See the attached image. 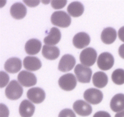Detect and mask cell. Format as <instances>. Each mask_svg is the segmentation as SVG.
Instances as JSON below:
<instances>
[{"instance_id": "9", "label": "cell", "mask_w": 124, "mask_h": 117, "mask_svg": "<svg viewBox=\"0 0 124 117\" xmlns=\"http://www.w3.org/2000/svg\"><path fill=\"white\" fill-rule=\"evenodd\" d=\"M73 108L78 115L82 117L89 116L93 110L92 106L88 102L82 100H78L74 102Z\"/></svg>"}, {"instance_id": "22", "label": "cell", "mask_w": 124, "mask_h": 117, "mask_svg": "<svg viewBox=\"0 0 124 117\" xmlns=\"http://www.w3.org/2000/svg\"><path fill=\"white\" fill-rule=\"evenodd\" d=\"M92 80L93 85L96 87L102 88L108 84V78L105 73L102 71H98L93 74Z\"/></svg>"}, {"instance_id": "32", "label": "cell", "mask_w": 124, "mask_h": 117, "mask_svg": "<svg viewBox=\"0 0 124 117\" xmlns=\"http://www.w3.org/2000/svg\"><path fill=\"white\" fill-rule=\"evenodd\" d=\"M118 52L120 57L124 59V44H122L120 46Z\"/></svg>"}, {"instance_id": "16", "label": "cell", "mask_w": 124, "mask_h": 117, "mask_svg": "<svg viewBox=\"0 0 124 117\" xmlns=\"http://www.w3.org/2000/svg\"><path fill=\"white\" fill-rule=\"evenodd\" d=\"M10 12L12 17L15 19L21 20L26 15L27 9L21 2H16L11 6Z\"/></svg>"}, {"instance_id": "4", "label": "cell", "mask_w": 124, "mask_h": 117, "mask_svg": "<svg viewBox=\"0 0 124 117\" xmlns=\"http://www.w3.org/2000/svg\"><path fill=\"white\" fill-rule=\"evenodd\" d=\"M76 79L79 82L89 83L92 76V70L89 67L82 64H78L75 68Z\"/></svg>"}, {"instance_id": "2", "label": "cell", "mask_w": 124, "mask_h": 117, "mask_svg": "<svg viewBox=\"0 0 124 117\" xmlns=\"http://www.w3.org/2000/svg\"><path fill=\"white\" fill-rule=\"evenodd\" d=\"M23 93V88L19 82L15 80L10 82L5 90L6 97L10 100H17Z\"/></svg>"}, {"instance_id": "6", "label": "cell", "mask_w": 124, "mask_h": 117, "mask_svg": "<svg viewBox=\"0 0 124 117\" xmlns=\"http://www.w3.org/2000/svg\"><path fill=\"white\" fill-rule=\"evenodd\" d=\"M98 66L101 69L107 71L111 69L115 63L113 56L110 52H105L101 54L97 60Z\"/></svg>"}, {"instance_id": "23", "label": "cell", "mask_w": 124, "mask_h": 117, "mask_svg": "<svg viewBox=\"0 0 124 117\" xmlns=\"http://www.w3.org/2000/svg\"><path fill=\"white\" fill-rule=\"evenodd\" d=\"M67 12L73 17H79L83 14L84 7L81 2L78 1L72 2L68 6Z\"/></svg>"}, {"instance_id": "20", "label": "cell", "mask_w": 124, "mask_h": 117, "mask_svg": "<svg viewBox=\"0 0 124 117\" xmlns=\"http://www.w3.org/2000/svg\"><path fill=\"white\" fill-rule=\"evenodd\" d=\"M110 108L115 112L124 110V94L119 93L115 95L110 102Z\"/></svg>"}, {"instance_id": "15", "label": "cell", "mask_w": 124, "mask_h": 117, "mask_svg": "<svg viewBox=\"0 0 124 117\" xmlns=\"http://www.w3.org/2000/svg\"><path fill=\"white\" fill-rule=\"evenodd\" d=\"M22 67L21 59L17 57H12L6 60L4 64L5 70L10 73H16L19 71Z\"/></svg>"}, {"instance_id": "13", "label": "cell", "mask_w": 124, "mask_h": 117, "mask_svg": "<svg viewBox=\"0 0 124 117\" xmlns=\"http://www.w3.org/2000/svg\"><path fill=\"white\" fill-rule=\"evenodd\" d=\"M61 39V33L58 28L53 27L50 29L48 35L44 39V42L46 45L54 46L56 45L60 41Z\"/></svg>"}, {"instance_id": "18", "label": "cell", "mask_w": 124, "mask_h": 117, "mask_svg": "<svg viewBox=\"0 0 124 117\" xmlns=\"http://www.w3.org/2000/svg\"><path fill=\"white\" fill-rule=\"evenodd\" d=\"M101 40L104 43L107 45H110L114 43L117 37V32L114 28L108 27L105 28L102 32Z\"/></svg>"}, {"instance_id": "12", "label": "cell", "mask_w": 124, "mask_h": 117, "mask_svg": "<svg viewBox=\"0 0 124 117\" xmlns=\"http://www.w3.org/2000/svg\"><path fill=\"white\" fill-rule=\"evenodd\" d=\"M90 43V37L85 32H79L74 36L73 44L78 49H83L88 46Z\"/></svg>"}, {"instance_id": "1", "label": "cell", "mask_w": 124, "mask_h": 117, "mask_svg": "<svg viewBox=\"0 0 124 117\" xmlns=\"http://www.w3.org/2000/svg\"><path fill=\"white\" fill-rule=\"evenodd\" d=\"M51 22L53 25L60 28H67L70 25L71 19L64 11H56L51 16Z\"/></svg>"}, {"instance_id": "10", "label": "cell", "mask_w": 124, "mask_h": 117, "mask_svg": "<svg viewBox=\"0 0 124 117\" xmlns=\"http://www.w3.org/2000/svg\"><path fill=\"white\" fill-rule=\"evenodd\" d=\"M28 99L35 104H40L44 101L46 98L44 90L39 87L31 88L27 93Z\"/></svg>"}, {"instance_id": "24", "label": "cell", "mask_w": 124, "mask_h": 117, "mask_svg": "<svg viewBox=\"0 0 124 117\" xmlns=\"http://www.w3.org/2000/svg\"><path fill=\"white\" fill-rule=\"evenodd\" d=\"M113 82L116 85H122L124 84V69L121 68L116 69L113 72L111 75Z\"/></svg>"}, {"instance_id": "27", "label": "cell", "mask_w": 124, "mask_h": 117, "mask_svg": "<svg viewBox=\"0 0 124 117\" xmlns=\"http://www.w3.org/2000/svg\"><path fill=\"white\" fill-rule=\"evenodd\" d=\"M52 7L54 9H60L65 6L67 1H51Z\"/></svg>"}, {"instance_id": "17", "label": "cell", "mask_w": 124, "mask_h": 117, "mask_svg": "<svg viewBox=\"0 0 124 117\" xmlns=\"http://www.w3.org/2000/svg\"><path fill=\"white\" fill-rule=\"evenodd\" d=\"M35 110V106L27 99L23 100L19 107V112L21 117H31Z\"/></svg>"}, {"instance_id": "28", "label": "cell", "mask_w": 124, "mask_h": 117, "mask_svg": "<svg viewBox=\"0 0 124 117\" xmlns=\"http://www.w3.org/2000/svg\"><path fill=\"white\" fill-rule=\"evenodd\" d=\"M9 115L8 109L7 106L4 105L3 104H1V117H8Z\"/></svg>"}, {"instance_id": "25", "label": "cell", "mask_w": 124, "mask_h": 117, "mask_svg": "<svg viewBox=\"0 0 124 117\" xmlns=\"http://www.w3.org/2000/svg\"><path fill=\"white\" fill-rule=\"evenodd\" d=\"M58 117H76V115L72 110L70 108H65L61 111Z\"/></svg>"}, {"instance_id": "8", "label": "cell", "mask_w": 124, "mask_h": 117, "mask_svg": "<svg viewBox=\"0 0 124 117\" xmlns=\"http://www.w3.org/2000/svg\"><path fill=\"white\" fill-rule=\"evenodd\" d=\"M18 82L25 87H32L37 82L36 77L33 73L27 71H22L18 75Z\"/></svg>"}, {"instance_id": "7", "label": "cell", "mask_w": 124, "mask_h": 117, "mask_svg": "<svg viewBox=\"0 0 124 117\" xmlns=\"http://www.w3.org/2000/svg\"><path fill=\"white\" fill-rule=\"evenodd\" d=\"M84 98L88 103L94 105L98 104L102 101L103 93L98 89L91 88L85 91Z\"/></svg>"}, {"instance_id": "31", "label": "cell", "mask_w": 124, "mask_h": 117, "mask_svg": "<svg viewBox=\"0 0 124 117\" xmlns=\"http://www.w3.org/2000/svg\"><path fill=\"white\" fill-rule=\"evenodd\" d=\"M118 36L120 40L124 42V26H122L119 29L118 31Z\"/></svg>"}, {"instance_id": "21", "label": "cell", "mask_w": 124, "mask_h": 117, "mask_svg": "<svg viewBox=\"0 0 124 117\" xmlns=\"http://www.w3.org/2000/svg\"><path fill=\"white\" fill-rule=\"evenodd\" d=\"M42 56L48 60H55L60 54V51L58 47L54 46L44 45L42 49Z\"/></svg>"}, {"instance_id": "11", "label": "cell", "mask_w": 124, "mask_h": 117, "mask_svg": "<svg viewBox=\"0 0 124 117\" xmlns=\"http://www.w3.org/2000/svg\"><path fill=\"white\" fill-rule=\"evenodd\" d=\"M76 64V59L70 54H65L61 58L58 65V69L62 72L71 71Z\"/></svg>"}, {"instance_id": "3", "label": "cell", "mask_w": 124, "mask_h": 117, "mask_svg": "<svg viewBox=\"0 0 124 117\" xmlns=\"http://www.w3.org/2000/svg\"><path fill=\"white\" fill-rule=\"evenodd\" d=\"M97 52L93 48H87L80 54L79 58L81 63L85 67L93 65L97 59Z\"/></svg>"}, {"instance_id": "14", "label": "cell", "mask_w": 124, "mask_h": 117, "mask_svg": "<svg viewBox=\"0 0 124 117\" xmlns=\"http://www.w3.org/2000/svg\"><path fill=\"white\" fill-rule=\"evenodd\" d=\"M24 68L30 71H35L39 69L42 67L41 60L36 57L27 56L23 61Z\"/></svg>"}, {"instance_id": "30", "label": "cell", "mask_w": 124, "mask_h": 117, "mask_svg": "<svg viewBox=\"0 0 124 117\" xmlns=\"http://www.w3.org/2000/svg\"><path fill=\"white\" fill-rule=\"evenodd\" d=\"M24 2L29 7H35V6H37L39 4L40 1H24Z\"/></svg>"}, {"instance_id": "5", "label": "cell", "mask_w": 124, "mask_h": 117, "mask_svg": "<svg viewBox=\"0 0 124 117\" xmlns=\"http://www.w3.org/2000/svg\"><path fill=\"white\" fill-rule=\"evenodd\" d=\"M58 84L62 90L65 91H71L76 87L77 80L75 76L72 73H67L59 78Z\"/></svg>"}, {"instance_id": "33", "label": "cell", "mask_w": 124, "mask_h": 117, "mask_svg": "<svg viewBox=\"0 0 124 117\" xmlns=\"http://www.w3.org/2000/svg\"><path fill=\"white\" fill-rule=\"evenodd\" d=\"M115 117H124V110L116 113Z\"/></svg>"}, {"instance_id": "29", "label": "cell", "mask_w": 124, "mask_h": 117, "mask_svg": "<svg viewBox=\"0 0 124 117\" xmlns=\"http://www.w3.org/2000/svg\"><path fill=\"white\" fill-rule=\"evenodd\" d=\"M93 117H111V115L105 111H99L93 115Z\"/></svg>"}, {"instance_id": "19", "label": "cell", "mask_w": 124, "mask_h": 117, "mask_svg": "<svg viewBox=\"0 0 124 117\" xmlns=\"http://www.w3.org/2000/svg\"><path fill=\"white\" fill-rule=\"evenodd\" d=\"M42 44L40 40L36 39H30L25 45V51L29 55L37 54L40 51Z\"/></svg>"}, {"instance_id": "26", "label": "cell", "mask_w": 124, "mask_h": 117, "mask_svg": "<svg viewBox=\"0 0 124 117\" xmlns=\"http://www.w3.org/2000/svg\"><path fill=\"white\" fill-rule=\"evenodd\" d=\"M0 76H1V88L4 87L7 85L9 81V76L8 74L5 72L1 71L0 72Z\"/></svg>"}]
</instances>
